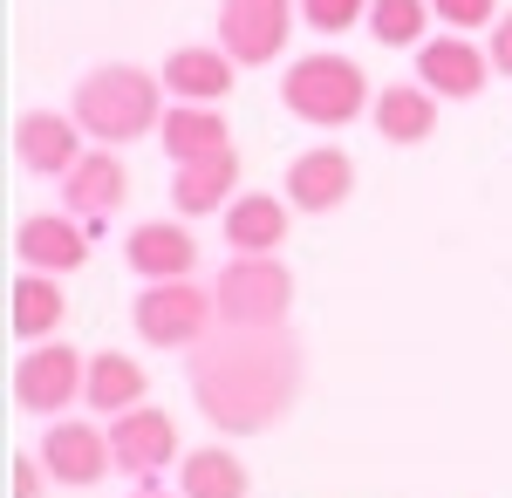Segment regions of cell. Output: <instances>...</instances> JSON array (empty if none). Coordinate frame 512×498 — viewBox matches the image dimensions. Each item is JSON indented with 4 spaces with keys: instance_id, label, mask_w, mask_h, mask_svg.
<instances>
[{
    "instance_id": "6da1fadb",
    "label": "cell",
    "mask_w": 512,
    "mask_h": 498,
    "mask_svg": "<svg viewBox=\"0 0 512 498\" xmlns=\"http://www.w3.org/2000/svg\"><path fill=\"white\" fill-rule=\"evenodd\" d=\"M301 342L287 328H212L192 348V403L226 437L274 430L301 396Z\"/></svg>"
},
{
    "instance_id": "7a4b0ae2",
    "label": "cell",
    "mask_w": 512,
    "mask_h": 498,
    "mask_svg": "<svg viewBox=\"0 0 512 498\" xmlns=\"http://www.w3.org/2000/svg\"><path fill=\"white\" fill-rule=\"evenodd\" d=\"M69 116L82 123V137H96L103 151L117 144H137L164 123V76L137 69V62H103L76 82V103Z\"/></svg>"
},
{
    "instance_id": "3957f363",
    "label": "cell",
    "mask_w": 512,
    "mask_h": 498,
    "mask_svg": "<svg viewBox=\"0 0 512 498\" xmlns=\"http://www.w3.org/2000/svg\"><path fill=\"white\" fill-rule=\"evenodd\" d=\"M280 103H287V116H301V123H315V130H349L355 116L376 110V89H369V76H362L355 55L315 48V55H294V62H287Z\"/></svg>"
},
{
    "instance_id": "277c9868",
    "label": "cell",
    "mask_w": 512,
    "mask_h": 498,
    "mask_svg": "<svg viewBox=\"0 0 512 498\" xmlns=\"http://www.w3.org/2000/svg\"><path fill=\"white\" fill-rule=\"evenodd\" d=\"M212 301H219V328H287L294 273L274 253H233L212 280Z\"/></svg>"
},
{
    "instance_id": "5b68a950",
    "label": "cell",
    "mask_w": 512,
    "mask_h": 498,
    "mask_svg": "<svg viewBox=\"0 0 512 498\" xmlns=\"http://www.w3.org/2000/svg\"><path fill=\"white\" fill-rule=\"evenodd\" d=\"M130 321H137V335L151 348H185L192 355L219 328V301L205 287H192V280H151L137 294V307H130Z\"/></svg>"
},
{
    "instance_id": "8992f818",
    "label": "cell",
    "mask_w": 512,
    "mask_h": 498,
    "mask_svg": "<svg viewBox=\"0 0 512 498\" xmlns=\"http://www.w3.org/2000/svg\"><path fill=\"white\" fill-rule=\"evenodd\" d=\"M82 383H89V355H76L62 335L55 342H28V355L14 362V403L28 417H62L82 396Z\"/></svg>"
},
{
    "instance_id": "52a82bcc",
    "label": "cell",
    "mask_w": 512,
    "mask_h": 498,
    "mask_svg": "<svg viewBox=\"0 0 512 498\" xmlns=\"http://www.w3.org/2000/svg\"><path fill=\"white\" fill-rule=\"evenodd\" d=\"M294 14L301 0H219V48L239 69H267L294 35Z\"/></svg>"
},
{
    "instance_id": "ba28073f",
    "label": "cell",
    "mask_w": 512,
    "mask_h": 498,
    "mask_svg": "<svg viewBox=\"0 0 512 498\" xmlns=\"http://www.w3.org/2000/svg\"><path fill=\"white\" fill-rule=\"evenodd\" d=\"M110 458H117V471H130V478L151 485V478L171 471V458H178V417H171V410H151V403L110 417Z\"/></svg>"
},
{
    "instance_id": "9c48e42d",
    "label": "cell",
    "mask_w": 512,
    "mask_h": 498,
    "mask_svg": "<svg viewBox=\"0 0 512 498\" xmlns=\"http://www.w3.org/2000/svg\"><path fill=\"white\" fill-rule=\"evenodd\" d=\"M41 464H48V478L55 485H96L103 471H110V423H76V417H55L41 430Z\"/></svg>"
},
{
    "instance_id": "30bf717a",
    "label": "cell",
    "mask_w": 512,
    "mask_h": 498,
    "mask_svg": "<svg viewBox=\"0 0 512 498\" xmlns=\"http://www.w3.org/2000/svg\"><path fill=\"white\" fill-rule=\"evenodd\" d=\"M14 260L28 273H76L89 260V226H82L76 212H28L21 226H14Z\"/></svg>"
},
{
    "instance_id": "8fae6325",
    "label": "cell",
    "mask_w": 512,
    "mask_h": 498,
    "mask_svg": "<svg viewBox=\"0 0 512 498\" xmlns=\"http://www.w3.org/2000/svg\"><path fill=\"white\" fill-rule=\"evenodd\" d=\"M492 76V55L478 48L472 35H431L417 48V82L431 96H451V103H472L478 89Z\"/></svg>"
},
{
    "instance_id": "7c38bea8",
    "label": "cell",
    "mask_w": 512,
    "mask_h": 498,
    "mask_svg": "<svg viewBox=\"0 0 512 498\" xmlns=\"http://www.w3.org/2000/svg\"><path fill=\"white\" fill-rule=\"evenodd\" d=\"M14 157L35 178H69L82 164V123L62 116V110H21V123H14Z\"/></svg>"
},
{
    "instance_id": "4fadbf2b",
    "label": "cell",
    "mask_w": 512,
    "mask_h": 498,
    "mask_svg": "<svg viewBox=\"0 0 512 498\" xmlns=\"http://www.w3.org/2000/svg\"><path fill=\"white\" fill-rule=\"evenodd\" d=\"M355 192V157L342 144H315L287 164V205L294 212H335Z\"/></svg>"
},
{
    "instance_id": "5bb4252c",
    "label": "cell",
    "mask_w": 512,
    "mask_h": 498,
    "mask_svg": "<svg viewBox=\"0 0 512 498\" xmlns=\"http://www.w3.org/2000/svg\"><path fill=\"white\" fill-rule=\"evenodd\" d=\"M123 198H130V164L117 151H82V164L62 178V212H76L82 226L110 219Z\"/></svg>"
},
{
    "instance_id": "9a60e30c",
    "label": "cell",
    "mask_w": 512,
    "mask_h": 498,
    "mask_svg": "<svg viewBox=\"0 0 512 498\" xmlns=\"http://www.w3.org/2000/svg\"><path fill=\"white\" fill-rule=\"evenodd\" d=\"M123 260H130V273L144 287L151 280H192L198 239L185 226H171V219H144V226H130V239H123Z\"/></svg>"
},
{
    "instance_id": "2e32d148",
    "label": "cell",
    "mask_w": 512,
    "mask_h": 498,
    "mask_svg": "<svg viewBox=\"0 0 512 498\" xmlns=\"http://www.w3.org/2000/svg\"><path fill=\"white\" fill-rule=\"evenodd\" d=\"M164 89H171V103H226L239 82V62L226 55V48H205V41H192V48H171L164 55Z\"/></svg>"
},
{
    "instance_id": "e0dca14e",
    "label": "cell",
    "mask_w": 512,
    "mask_h": 498,
    "mask_svg": "<svg viewBox=\"0 0 512 498\" xmlns=\"http://www.w3.org/2000/svg\"><path fill=\"white\" fill-rule=\"evenodd\" d=\"M158 144L171 164H198V157H226L233 151V123L219 103H171L158 123Z\"/></svg>"
},
{
    "instance_id": "ac0fdd59",
    "label": "cell",
    "mask_w": 512,
    "mask_h": 498,
    "mask_svg": "<svg viewBox=\"0 0 512 498\" xmlns=\"http://www.w3.org/2000/svg\"><path fill=\"white\" fill-rule=\"evenodd\" d=\"M294 232V205L274 192H246L226 205V246L233 253H280Z\"/></svg>"
},
{
    "instance_id": "d6986e66",
    "label": "cell",
    "mask_w": 512,
    "mask_h": 498,
    "mask_svg": "<svg viewBox=\"0 0 512 498\" xmlns=\"http://www.w3.org/2000/svg\"><path fill=\"white\" fill-rule=\"evenodd\" d=\"M369 123H376V137L383 144H431L437 130V96L424 89V82H390V89H376V110H369Z\"/></svg>"
},
{
    "instance_id": "ffe728a7",
    "label": "cell",
    "mask_w": 512,
    "mask_h": 498,
    "mask_svg": "<svg viewBox=\"0 0 512 498\" xmlns=\"http://www.w3.org/2000/svg\"><path fill=\"white\" fill-rule=\"evenodd\" d=\"M7 321H14L21 342H55L62 321H69V294H62V280H55V273H28V267H21L14 294H7Z\"/></svg>"
},
{
    "instance_id": "44dd1931",
    "label": "cell",
    "mask_w": 512,
    "mask_h": 498,
    "mask_svg": "<svg viewBox=\"0 0 512 498\" xmlns=\"http://www.w3.org/2000/svg\"><path fill=\"white\" fill-rule=\"evenodd\" d=\"M144 362H130L123 348H103V355H89V383H82V403L96 410V417H123V410H137L144 403Z\"/></svg>"
},
{
    "instance_id": "7402d4cb",
    "label": "cell",
    "mask_w": 512,
    "mask_h": 498,
    "mask_svg": "<svg viewBox=\"0 0 512 498\" xmlns=\"http://www.w3.org/2000/svg\"><path fill=\"white\" fill-rule=\"evenodd\" d=\"M239 192V151L226 157H198V164H178V178H171V205L185 212V219H205V212H219L226 198Z\"/></svg>"
},
{
    "instance_id": "603a6c76",
    "label": "cell",
    "mask_w": 512,
    "mask_h": 498,
    "mask_svg": "<svg viewBox=\"0 0 512 498\" xmlns=\"http://www.w3.org/2000/svg\"><path fill=\"white\" fill-rule=\"evenodd\" d=\"M178 498H246V464L226 444H198V451H185Z\"/></svg>"
},
{
    "instance_id": "cb8c5ba5",
    "label": "cell",
    "mask_w": 512,
    "mask_h": 498,
    "mask_svg": "<svg viewBox=\"0 0 512 498\" xmlns=\"http://www.w3.org/2000/svg\"><path fill=\"white\" fill-rule=\"evenodd\" d=\"M362 28L383 48H424L431 41V0H376Z\"/></svg>"
},
{
    "instance_id": "d4e9b609",
    "label": "cell",
    "mask_w": 512,
    "mask_h": 498,
    "mask_svg": "<svg viewBox=\"0 0 512 498\" xmlns=\"http://www.w3.org/2000/svg\"><path fill=\"white\" fill-rule=\"evenodd\" d=\"M369 7L376 0H301V21L315 35H349L355 21H369Z\"/></svg>"
},
{
    "instance_id": "484cf974",
    "label": "cell",
    "mask_w": 512,
    "mask_h": 498,
    "mask_svg": "<svg viewBox=\"0 0 512 498\" xmlns=\"http://www.w3.org/2000/svg\"><path fill=\"white\" fill-rule=\"evenodd\" d=\"M431 14L451 35H472V28H492L499 21V0H431Z\"/></svg>"
},
{
    "instance_id": "4316f807",
    "label": "cell",
    "mask_w": 512,
    "mask_h": 498,
    "mask_svg": "<svg viewBox=\"0 0 512 498\" xmlns=\"http://www.w3.org/2000/svg\"><path fill=\"white\" fill-rule=\"evenodd\" d=\"M485 55H492V69L499 76H512V7L492 21V41H485Z\"/></svg>"
},
{
    "instance_id": "83f0119b",
    "label": "cell",
    "mask_w": 512,
    "mask_h": 498,
    "mask_svg": "<svg viewBox=\"0 0 512 498\" xmlns=\"http://www.w3.org/2000/svg\"><path fill=\"white\" fill-rule=\"evenodd\" d=\"M41 478H48L41 458H14V498H41Z\"/></svg>"
},
{
    "instance_id": "f1b7e54d",
    "label": "cell",
    "mask_w": 512,
    "mask_h": 498,
    "mask_svg": "<svg viewBox=\"0 0 512 498\" xmlns=\"http://www.w3.org/2000/svg\"><path fill=\"white\" fill-rule=\"evenodd\" d=\"M137 498H171V492H158V485H144V492H137Z\"/></svg>"
}]
</instances>
